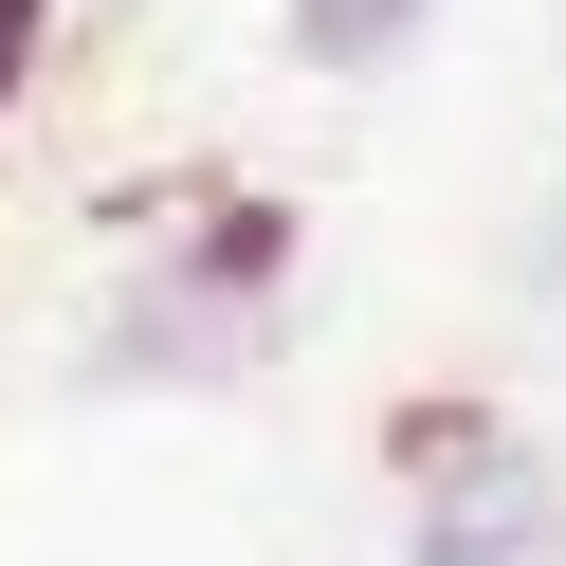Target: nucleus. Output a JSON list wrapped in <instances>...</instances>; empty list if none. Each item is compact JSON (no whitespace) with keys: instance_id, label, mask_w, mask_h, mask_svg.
<instances>
[{"instance_id":"f257e3e1","label":"nucleus","mask_w":566,"mask_h":566,"mask_svg":"<svg viewBox=\"0 0 566 566\" xmlns=\"http://www.w3.org/2000/svg\"><path fill=\"white\" fill-rule=\"evenodd\" d=\"M402 19L420 0H293V55L311 74H366V55H402Z\"/></svg>"}]
</instances>
